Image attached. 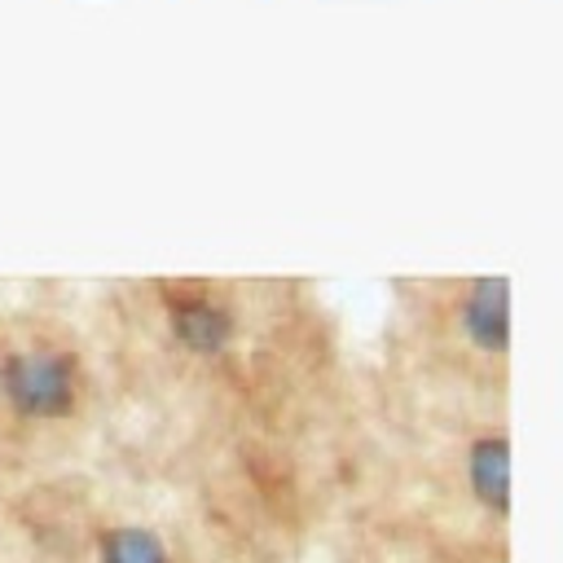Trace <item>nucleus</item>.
Instances as JSON below:
<instances>
[{
    "label": "nucleus",
    "instance_id": "1",
    "mask_svg": "<svg viewBox=\"0 0 563 563\" xmlns=\"http://www.w3.org/2000/svg\"><path fill=\"white\" fill-rule=\"evenodd\" d=\"M0 396L22 418H66L79 405V356L66 347L9 352L0 361Z\"/></svg>",
    "mask_w": 563,
    "mask_h": 563
},
{
    "label": "nucleus",
    "instance_id": "2",
    "mask_svg": "<svg viewBox=\"0 0 563 563\" xmlns=\"http://www.w3.org/2000/svg\"><path fill=\"white\" fill-rule=\"evenodd\" d=\"M163 308H167V321L176 330V339L198 352V356H216L233 343L238 334V312L229 299L211 295L207 286H163Z\"/></svg>",
    "mask_w": 563,
    "mask_h": 563
},
{
    "label": "nucleus",
    "instance_id": "3",
    "mask_svg": "<svg viewBox=\"0 0 563 563\" xmlns=\"http://www.w3.org/2000/svg\"><path fill=\"white\" fill-rule=\"evenodd\" d=\"M462 330L484 352H501L510 343V286H506V277H479L466 290Z\"/></svg>",
    "mask_w": 563,
    "mask_h": 563
},
{
    "label": "nucleus",
    "instance_id": "4",
    "mask_svg": "<svg viewBox=\"0 0 563 563\" xmlns=\"http://www.w3.org/2000/svg\"><path fill=\"white\" fill-rule=\"evenodd\" d=\"M466 479H471L475 501L488 515L510 510V444H506V431H484V435L471 440Z\"/></svg>",
    "mask_w": 563,
    "mask_h": 563
},
{
    "label": "nucleus",
    "instance_id": "5",
    "mask_svg": "<svg viewBox=\"0 0 563 563\" xmlns=\"http://www.w3.org/2000/svg\"><path fill=\"white\" fill-rule=\"evenodd\" d=\"M101 563H172V550L154 528L119 523L101 532Z\"/></svg>",
    "mask_w": 563,
    "mask_h": 563
}]
</instances>
